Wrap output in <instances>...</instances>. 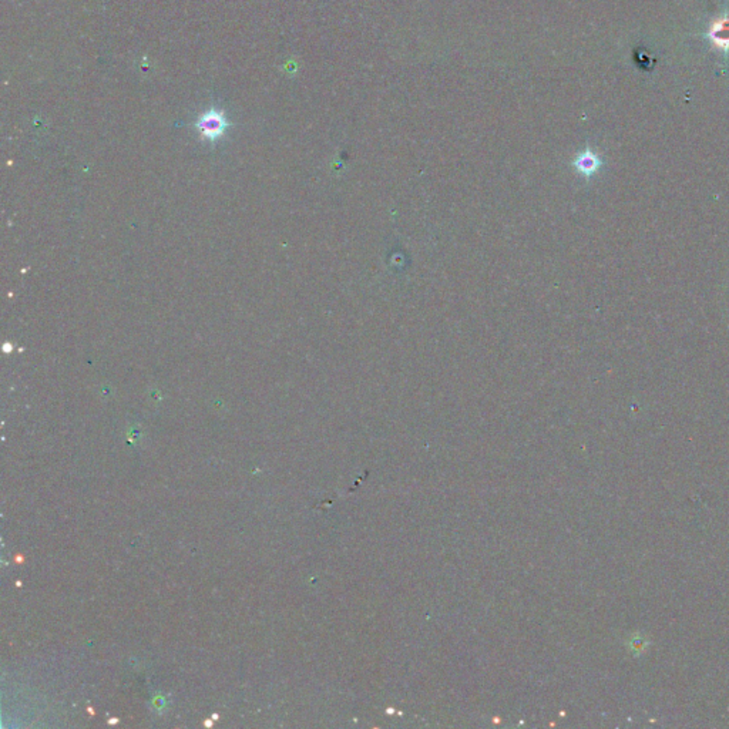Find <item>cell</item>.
<instances>
[{
	"label": "cell",
	"instance_id": "cell-3",
	"mask_svg": "<svg viewBox=\"0 0 729 729\" xmlns=\"http://www.w3.org/2000/svg\"><path fill=\"white\" fill-rule=\"evenodd\" d=\"M574 166L578 170V173L584 174L585 177H591L601 169L603 161L596 153H592L591 150H585L576 158Z\"/></svg>",
	"mask_w": 729,
	"mask_h": 729
},
{
	"label": "cell",
	"instance_id": "cell-2",
	"mask_svg": "<svg viewBox=\"0 0 729 729\" xmlns=\"http://www.w3.org/2000/svg\"><path fill=\"white\" fill-rule=\"evenodd\" d=\"M707 36L718 49L729 51V16L717 19L710 26Z\"/></svg>",
	"mask_w": 729,
	"mask_h": 729
},
{
	"label": "cell",
	"instance_id": "cell-1",
	"mask_svg": "<svg viewBox=\"0 0 729 729\" xmlns=\"http://www.w3.org/2000/svg\"><path fill=\"white\" fill-rule=\"evenodd\" d=\"M196 126H197V130L200 131V136L204 140L215 141L224 136V132L228 127V121L223 112L209 110L200 116Z\"/></svg>",
	"mask_w": 729,
	"mask_h": 729
}]
</instances>
